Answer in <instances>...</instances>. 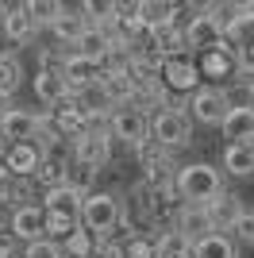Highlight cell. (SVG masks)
<instances>
[{
	"mask_svg": "<svg viewBox=\"0 0 254 258\" xmlns=\"http://www.w3.org/2000/svg\"><path fill=\"white\" fill-rule=\"evenodd\" d=\"M189 112H193L197 123H204V127H220L223 119H227V112H231L227 89L223 85H201L189 97V104H185V116H189Z\"/></svg>",
	"mask_w": 254,
	"mask_h": 258,
	"instance_id": "obj_5",
	"label": "cell"
},
{
	"mask_svg": "<svg viewBox=\"0 0 254 258\" xmlns=\"http://www.w3.org/2000/svg\"><path fill=\"white\" fill-rule=\"evenodd\" d=\"M85 27H89V20L81 16V8H77V4H74V8H70V4H62V16L54 20L50 31H54V39H58L62 46H74L77 39H81Z\"/></svg>",
	"mask_w": 254,
	"mask_h": 258,
	"instance_id": "obj_21",
	"label": "cell"
},
{
	"mask_svg": "<svg viewBox=\"0 0 254 258\" xmlns=\"http://www.w3.org/2000/svg\"><path fill=\"white\" fill-rule=\"evenodd\" d=\"M197 70H201V81L208 77V81H223V89L235 85L239 81V74H243V62H239V54L231 50V46H212V50L197 54Z\"/></svg>",
	"mask_w": 254,
	"mask_h": 258,
	"instance_id": "obj_7",
	"label": "cell"
},
{
	"mask_svg": "<svg viewBox=\"0 0 254 258\" xmlns=\"http://www.w3.org/2000/svg\"><path fill=\"white\" fill-rule=\"evenodd\" d=\"M16 254V239H12V231H0V258H12Z\"/></svg>",
	"mask_w": 254,
	"mask_h": 258,
	"instance_id": "obj_35",
	"label": "cell"
},
{
	"mask_svg": "<svg viewBox=\"0 0 254 258\" xmlns=\"http://www.w3.org/2000/svg\"><path fill=\"white\" fill-rule=\"evenodd\" d=\"M46 116H50V127L62 135L66 143L70 139H77V135H85L89 131V119H85V112L77 108V100H74V93L62 100V104H54V108H46Z\"/></svg>",
	"mask_w": 254,
	"mask_h": 258,
	"instance_id": "obj_11",
	"label": "cell"
},
{
	"mask_svg": "<svg viewBox=\"0 0 254 258\" xmlns=\"http://www.w3.org/2000/svg\"><path fill=\"white\" fill-rule=\"evenodd\" d=\"M96 250V235H89L85 227H77V231H70V235L62 239V254L66 258H89Z\"/></svg>",
	"mask_w": 254,
	"mask_h": 258,
	"instance_id": "obj_29",
	"label": "cell"
},
{
	"mask_svg": "<svg viewBox=\"0 0 254 258\" xmlns=\"http://www.w3.org/2000/svg\"><path fill=\"white\" fill-rule=\"evenodd\" d=\"M173 193H177L181 205H212L223 193V177L208 162H189V166H177Z\"/></svg>",
	"mask_w": 254,
	"mask_h": 258,
	"instance_id": "obj_1",
	"label": "cell"
},
{
	"mask_svg": "<svg viewBox=\"0 0 254 258\" xmlns=\"http://www.w3.org/2000/svg\"><path fill=\"white\" fill-rule=\"evenodd\" d=\"M223 43L235 54H246L254 46V4H243V12L223 27Z\"/></svg>",
	"mask_w": 254,
	"mask_h": 258,
	"instance_id": "obj_18",
	"label": "cell"
},
{
	"mask_svg": "<svg viewBox=\"0 0 254 258\" xmlns=\"http://www.w3.org/2000/svg\"><path fill=\"white\" fill-rule=\"evenodd\" d=\"M193 258H239V243H235L231 235L212 231L201 243H193Z\"/></svg>",
	"mask_w": 254,
	"mask_h": 258,
	"instance_id": "obj_25",
	"label": "cell"
},
{
	"mask_svg": "<svg viewBox=\"0 0 254 258\" xmlns=\"http://www.w3.org/2000/svg\"><path fill=\"white\" fill-rule=\"evenodd\" d=\"M220 127H223V139H231V143H254V108H231Z\"/></svg>",
	"mask_w": 254,
	"mask_h": 258,
	"instance_id": "obj_22",
	"label": "cell"
},
{
	"mask_svg": "<svg viewBox=\"0 0 254 258\" xmlns=\"http://www.w3.org/2000/svg\"><path fill=\"white\" fill-rule=\"evenodd\" d=\"M35 131H39V112H27V108H8L0 116V143H31Z\"/></svg>",
	"mask_w": 254,
	"mask_h": 258,
	"instance_id": "obj_12",
	"label": "cell"
},
{
	"mask_svg": "<svg viewBox=\"0 0 254 258\" xmlns=\"http://www.w3.org/2000/svg\"><path fill=\"white\" fill-rule=\"evenodd\" d=\"M70 154L77 162H85V166H93V170L108 166L112 162V135H108V127H89L85 135H77Z\"/></svg>",
	"mask_w": 254,
	"mask_h": 258,
	"instance_id": "obj_8",
	"label": "cell"
},
{
	"mask_svg": "<svg viewBox=\"0 0 254 258\" xmlns=\"http://www.w3.org/2000/svg\"><path fill=\"white\" fill-rule=\"evenodd\" d=\"M62 46V43H58ZM66 50V66H62V81L70 93H81V89L96 85L100 77H104V66L100 62H89V58H81V54H74V46H62Z\"/></svg>",
	"mask_w": 254,
	"mask_h": 258,
	"instance_id": "obj_10",
	"label": "cell"
},
{
	"mask_svg": "<svg viewBox=\"0 0 254 258\" xmlns=\"http://www.w3.org/2000/svg\"><path fill=\"white\" fill-rule=\"evenodd\" d=\"M46 216V212H42ZM42 227H46V239H54V243H62L66 235H70V231H77V220H66V216H46V220H42Z\"/></svg>",
	"mask_w": 254,
	"mask_h": 258,
	"instance_id": "obj_32",
	"label": "cell"
},
{
	"mask_svg": "<svg viewBox=\"0 0 254 258\" xmlns=\"http://www.w3.org/2000/svg\"><path fill=\"white\" fill-rule=\"evenodd\" d=\"M20 85H23V62L12 50H0V93L12 97Z\"/></svg>",
	"mask_w": 254,
	"mask_h": 258,
	"instance_id": "obj_27",
	"label": "cell"
},
{
	"mask_svg": "<svg viewBox=\"0 0 254 258\" xmlns=\"http://www.w3.org/2000/svg\"><path fill=\"white\" fill-rule=\"evenodd\" d=\"M42 205H23V208H16L12 212V220H8V231H12V239L16 243H35V239H46V227H42Z\"/></svg>",
	"mask_w": 254,
	"mask_h": 258,
	"instance_id": "obj_13",
	"label": "cell"
},
{
	"mask_svg": "<svg viewBox=\"0 0 254 258\" xmlns=\"http://www.w3.org/2000/svg\"><path fill=\"white\" fill-rule=\"evenodd\" d=\"M223 170L231 177H250L254 173V143H227L223 147Z\"/></svg>",
	"mask_w": 254,
	"mask_h": 258,
	"instance_id": "obj_23",
	"label": "cell"
},
{
	"mask_svg": "<svg viewBox=\"0 0 254 258\" xmlns=\"http://www.w3.org/2000/svg\"><path fill=\"white\" fill-rule=\"evenodd\" d=\"M139 20H143V31H162L169 23H177V4H169V0H139Z\"/></svg>",
	"mask_w": 254,
	"mask_h": 258,
	"instance_id": "obj_20",
	"label": "cell"
},
{
	"mask_svg": "<svg viewBox=\"0 0 254 258\" xmlns=\"http://www.w3.org/2000/svg\"><path fill=\"white\" fill-rule=\"evenodd\" d=\"M193 139V123L185 112L177 108H158L154 116H150V143H158L162 151H177L185 143Z\"/></svg>",
	"mask_w": 254,
	"mask_h": 258,
	"instance_id": "obj_4",
	"label": "cell"
},
{
	"mask_svg": "<svg viewBox=\"0 0 254 258\" xmlns=\"http://www.w3.org/2000/svg\"><path fill=\"white\" fill-rule=\"evenodd\" d=\"M39 162H42L39 143H8V147H4V170H8L12 177H27V181H31L35 170H39Z\"/></svg>",
	"mask_w": 254,
	"mask_h": 258,
	"instance_id": "obj_15",
	"label": "cell"
},
{
	"mask_svg": "<svg viewBox=\"0 0 254 258\" xmlns=\"http://www.w3.org/2000/svg\"><path fill=\"white\" fill-rule=\"evenodd\" d=\"M123 258H158V239L154 235H131L123 243Z\"/></svg>",
	"mask_w": 254,
	"mask_h": 258,
	"instance_id": "obj_31",
	"label": "cell"
},
{
	"mask_svg": "<svg viewBox=\"0 0 254 258\" xmlns=\"http://www.w3.org/2000/svg\"><path fill=\"white\" fill-rule=\"evenodd\" d=\"M158 77H162V85H166L169 97H193V93L201 89V70H197V54L185 50V54H169V58H162Z\"/></svg>",
	"mask_w": 254,
	"mask_h": 258,
	"instance_id": "obj_3",
	"label": "cell"
},
{
	"mask_svg": "<svg viewBox=\"0 0 254 258\" xmlns=\"http://www.w3.org/2000/svg\"><path fill=\"white\" fill-rule=\"evenodd\" d=\"M173 231H181V235L189 239V243H201L204 235H212L216 227H212L208 220V208L204 205H181L177 216H173Z\"/></svg>",
	"mask_w": 254,
	"mask_h": 258,
	"instance_id": "obj_17",
	"label": "cell"
},
{
	"mask_svg": "<svg viewBox=\"0 0 254 258\" xmlns=\"http://www.w3.org/2000/svg\"><path fill=\"white\" fill-rule=\"evenodd\" d=\"M62 185H70L74 193L89 197V193H93V185H96V170H93V166H85V162H77V158H70V162H66V181Z\"/></svg>",
	"mask_w": 254,
	"mask_h": 258,
	"instance_id": "obj_26",
	"label": "cell"
},
{
	"mask_svg": "<svg viewBox=\"0 0 254 258\" xmlns=\"http://www.w3.org/2000/svg\"><path fill=\"white\" fill-rule=\"evenodd\" d=\"M0 27H4V43H16V46L31 43L35 31H39L23 4H0Z\"/></svg>",
	"mask_w": 254,
	"mask_h": 258,
	"instance_id": "obj_14",
	"label": "cell"
},
{
	"mask_svg": "<svg viewBox=\"0 0 254 258\" xmlns=\"http://www.w3.org/2000/svg\"><path fill=\"white\" fill-rule=\"evenodd\" d=\"M31 85H35V97H39V100H42V104H46V108L62 104V100L70 97V89H66L62 74H50V70H39Z\"/></svg>",
	"mask_w": 254,
	"mask_h": 258,
	"instance_id": "obj_24",
	"label": "cell"
},
{
	"mask_svg": "<svg viewBox=\"0 0 254 258\" xmlns=\"http://www.w3.org/2000/svg\"><path fill=\"white\" fill-rule=\"evenodd\" d=\"M23 8H27L35 27H54V20L62 16V4H58V0H27Z\"/></svg>",
	"mask_w": 254,
	"mask_h": 258,
	"instance_id": "obj_30",
	"label": "cell"
},
{
	"mask_svg": "<svg viewBox=\"0 0 254 258\" xmlns=\"http://www.w3.org/2000/svg\"><path fill=\"white\" fill-rule=\"evenodd\" d=\"M81 227L96 239H108L123 220V208H119V197L108 193V189H93V193L81 201Z\"/></svg>",
	"mask_w": 254,
	"mask_h": 258,
	"instance_id": "obj_2",
	"label": "cell"
},
{
	"mask_svg": "<svg viewBox=\"0 0 254 258\" xmlns=\"http://www.w3.org/2000/svg\"><path fill=\"white\" fill-rule=\"evenodd\" d=\"M235 243H246V247H254V212H243L239 216V224L231 227Z\"/></svg>",
	"mask_w": 254,
	"mask_h": 258,
	"instance_id": "obj_34",
	"label": "cell"
},
{
	"mask_svg": "<svg viewBox=\"0 0 254 258\" xmlns=\"http://www.w3.org/2000/svg\"><path fill=\"white\" fill-rule=\"evenodd\" d=\"M204 208H208V220H212V227H216L220 235H231V227L239 224V216L246 212L243 201H239V193H231V189H223V193Z\"/></svg>",
	"mask_w": 254,
	"mask_h": 258,
	"instance_id": "obj_16",
	"label": "cell"
},
{
	"mask_svg": "<svg viewBox=\"0 0 254 258\" xmlns=\"http://www.w3.org/2000/svg\"><path fill=\"white\" fill-rule=\"evenodd\" d=\"M81 193H74L70 185H58V189H46L42 193V212L46 216H66V220H77L81 216ZM81 224V220H77Z\"/></svg>",
	"mask_w": 254,
	"mask_h": 258,
	"instance_id": "obj_19",
	"label": "cell"
},
{
	"mask_svg": "<svg viewBox=\"0 0 254 258\" xmlns=\"http://www.w3.org/2000/svg\"><path fill=\"white\" fill-rule=\"evenodd\" d=\"M23 258H66L62 254V243H54V239H35L23 247Z\"/></svg>",
	"mask_w": 254,
	"mask_h": 258,
	"instance_id": "obj_33",
	"label": "cell"
},
{
	"mask_svg": "<svg viewBox=\"0 0 254 258\" xmlns=\"http://www.w3.org/2000/svg\"><path fill=\"white\" fill-rule=\"evenodd\" d=\"M185 43H189L193 54H204V50H212V46H223V27L208 16V4H204L197 16H189V23H185Z\"/></svg>",
	"mask_w": 254,
	"mask_h": 258,
	"instance_id": "obj_9",
	"label": "cell"
},
{
	"mask_svg": "<svg viewBox=\"0 0 254 258\" xmlns=\"http://www.w3.org/2000/svg\"><path fill=\"white\" fill-rule=\"evenodd\" d=\"M154 239H158V258H193V243L181 231H173V227L158 231Z\"/></svg>",
	"mask_w": 254,
	"mask_h": 258,
	"instance_id": "obj_28",
	"label": "cell"
},
{
	"mask_svg": "<svg viewBox=\"0 0 254 258\" xmlns=\"http://www.w3.org/2000/svg\"><path fill=\"white\" fill-rule=\"evenodd\" d=\"M108 135L119 139L127 151H139V147L150 139V116H143L135 108H112V116H108Z\"/></svg>",
	"mask_w": 254,
	"mask_h": 258,
	"instance_id": "obj_6",
	"label": "cell"
}]
</instances>
